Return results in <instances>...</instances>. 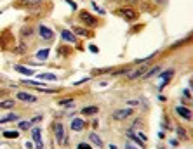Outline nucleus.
Listing matches in <instances>:
<instances>
[{
	"label": "nucleus",
	"mask_w": 193,
	"mask_h": 149,
	"mask_svg": "<svg viewBox=\"0 0 193 149\" xmlns=\"http://www.w3.org/2000/svg\"><path fill=\"white\" fill-rule=\"evenodd\" d=\"M117 14L122 16V18H125L127 21H134V19H136V12L131 11V9H118Z\"/></svg>",
	"instance_id": "nucleus-1"
},
{
	"label": "nucleus",
	"mask_w": 193,
	"mask_h": 149,
	"mask_svg": "<svg viewBox=\"0 0 193 149\" xmlns=\"http://www.w3.org/2000/svg\"><path fill=\"white\" fill-rule=\"evenodd\" d=\"M172 74H174V71L172 69H167V71H164L162 74H160V85H158V89H164V85H165L167 82H170V78H172Z\"/></svg>",
	"instance_id": "nucleus-2"
},
{
	"label": "nucleus",
	"mask_w": 193,
	"mask_h": 149,
	"mask_svg": "<svg viewBox=\"0 0 193 149\" xmlns=\"http://www.w3.org/2000/svg\"><path fill=\"white\" fill-rule=\"evenodd\" d=\"M132 115V109H120V111H115L113 113V118L115 120H125Z\"/></svg>",
	"instance_id": "nucleus-3"
},
{
	"label": "nucleus",
	"mask_w": 193,
	"mask_h": 149,
	"mask_svg": "<svg viewBox=\"0 0 193 149\" xmlns=\"http://www.w3.org/2000/svg\"><path fill=\"white\" fill-rule=\"evenodd\" d=\"M31 135H33V141L37 142V149H42V134H40V128L35 127L31 130Z\"/></svg>",
	"instance_id": "nucleus-4"
},
{
	"label": "nucleus",
	"mask_w": 193,
	"mask_h": 149,
	"mask_svg": "<svg viewBox=\"0 0 193 149\" xmlns=\"http://www.w3.org/2000/svg\"><path fill=\"white\" fill-rule=\"evenodd\" d=\"M18 99H19V101H24V102H35V101H37V97L31 95V94H26V92H19L18 94Z\"/></svg>",
	"instance_id": "nucleus-5"
},
{
	"label": "nucleus",
	"mask_w": 193,
	"mask_h": 149,
	"mask_svg": "<svg viewBox=\"0 0 193 149\" xmlns=\"http://www.w3.org/2000/svg\"><path fill=\"white\" fill-rule=\"evenodd\" d=\"M80 19H82V21H85L87 24H91V26H94V24H96V19L92 18V16L89 14V12H85V11L80 12Z\"/></svg>",
	"instance_id": "nucleus-6"
},
{
	"label": "nucleus",
	"mask_w": 193,
	"mask_h": 149,
	"mask_svg": "<svg viewBox=\"0 0 193 149\" xmlns=\"http://www.w3.org/2000/svg\"><path fill=\"white\" fill-rule=\"evenodd\" d=\"M83 125H85V121L83 120H80V118H75L72 121V130H75V132H80L83 128Z\"/></svg>",
	"instance_id": "nucleus-7"
},
{
	"label": "nucleus",
	"mask_w": 193,
	"mask_h": 149,
	"mask_svg": "<svg viewBox=\"0 0 193 149\" xmlns=\"http://www.w3.org/2000/svg\"><path fill=\"white\" fill-rule=\"evenodd\" d=\"M40 37L46 38V40H51L52 38V30L47 26H40Z\"/></svg>",
	"instance_id": "nucleus-8"
},
{
	"label": "nucleus",
	"mask_w": 193,
	"mask_h": 149,
	"mask_svg": "<svg viewBox=\"0 0 193 149\" xmlns=\"http://www.w3.org/2000/svg\"><path fill=\"white\" fill-rule=\"evenodd\" d=\"M176 111H178V115L181 116V118H185V120H190V118H191V113H190V109H186V108H181V106H178V108H176Z\"/></svg>",
	"instance_id": "nucleus-9"
},
{
	"label": "nucleus",
	"mask_w": 193,
	"mask_h": 149,
	"mask_svg": "<svg viewBox=\"0 0 193 149\" xmlns=\"http://www.w3.org/2000/svg\"><path fill=\"white\" fill-rule=\"evenodd\" d=\"M61 37L64 38L66 42H75L77 40V37H75V33H72V31H68V30H64V31H61Z\"/></svg>",
	"instance_id": "nucleus-10"
},
{
	"label": "nucleus",
	"mask_w": 193,
	"mask_h": 149,
	"mask_svg": "<svg viewBox=\"0 0 193 149\" xmlns=\"http://www.w3.org/2000/svg\"><path fill=\"white\" fill-rule=\"evenodd\" d=\"M54 130H56V137H57V141H63V125L61 123H56L54 125Z\"/></svg>",
	"instance_id": "nucleus-11"
},
{
	"label": "nucleus",
	"mask_w": 193,
	"mask_h": 149,
	"mask_svg": "<svg viewBox=\"0 0 193 149\" xmlns=\"http://www.w3.org/2000/svg\"><path fill=\"white\" fill-rule=\"evenodd\" d=\"M144 71H146V68H139V69H136V71H132V73H131V74H129V78H131V80H134V78H137V76H141V74H143L144 73Z\"/></svg>",
	"instance_id": "nucleus-12"
},
{
	"label": "nucleus",
	"mask_w": 193,
	"mask_h": 149,
	"mask_svg": "<svg viewBox=\"0 0 193 149\" xmlns=\"http://www.w3.org/2000/svg\"><path fill=\"white\" fill-rule=\"evenodd\" d=\"M14 69L16 71H19V73H23V74H35L33 73V69H28V68H24V66H14Z\"/></svg>",
	"instance_id": "nucleus-13"
},
{
	"label": "nucleus",
	"mask_w": 193,
	"mask_h": 149,
	"mask_svg": "<svg viewBox=\"0 0 193 149\" xmlns=\"http://www.w3.org/2000/svg\"><path fill=\"white\" fill-rule=\"evenodd\" d=\"M40 80H49V82H54L56 80V74H51V73H42V74H37Z\"/></svg>",
	"instance_id": "nucleus-14"
},
{
	"label": "nucleus",
	"mask_w": 193,
	"mask_h": 149,
	"mask_svg": "<svg viewBox=\"0 0 193 149\" xmlns=\"http://www.w3.org/2000/svg\"><path fill=\"white\" fill-rule=\"evenodd\" d=\"M37 57L40 61H46L47 57H49V49H44V50H38L37 52Z\"/></svg>",
	"instance_id": "nucleus-15"
},
{
	"label": "nucleus",
	"mask_w": 193,
	"mask_h": 149,
	"mask_svg": "<svg viewBox=\"0 0 193 149\" xmlns=\"http://www.w3.org/2000/svg\"><path fill=\"white\" fill-rule=\"evenodd\" d=\"M19 116L18 115H7V116H4V118L0 120V123H9V121H16Z\"/></svg>",
	"instance_id": "nucleus-16"
},
{
	"label": "nucleus",
	"mask_w": 193,
	"mask_h": 149,
	"mask_svg": "<svg viewBox=\"0 0 193 149\" xmlns=\"http://www.w3.org/2000/svg\"><path fill=\"white\" fill-rule=\"evenodd\" d=\"M98 113V108H94V106H91V108H83L82 109V115H96Z\"/></svg>",
	"instance_id": "nucleus-17"
},
{
	"label": "nucleus",
	"mask_w": 193,
	"mask_h": 149,
	"mask_svg": "<svg viewBox=\"0 0 193 149\" xmlns=\"http://www.w3.org/2000/svg\"><path fill=\"white\" fill-rule=\"evenodd\" d=\"M73 33H77V35H83V37H91V31L82 30V28H73Z\"/></svg>",
	"instance_id": "nucleus-18"
},
{
	"label": "nucleus",
	"mask_w": 193,
	"mask_h": 149,
	"mask_svg": "<svg viewBox=\"0 0 193 149\" xmlns=\"http://www.w3.org/2000/svg\"><path fill=\"white\" fill-rule=\"evenodd\" d=\"M0 108H5V109H9V108H14V101H11V99H7V101L0 102Z\"/></svg>",
	"instance_id": "nucleus-19"
},
{
	"label": "nucleus",
	"mask_w": 193,
	"mask_h": 149,
	"mask_svg": "<svg viewBox=\"0 0 193 149\" xmlns=\"http://www.w3.org/2000/svg\"><path fill=\"white\" fill-rule=\"evenodd\" d=\"M18 135H19V132H11V130H9V132H4V137L5 139H16V137H18Z\"/></svg>",
	"instance_id": "nucleus-20"
},
{
	"label": "nucleus",
	"mask_w": 193,
	"mask_h": 149,
	"mask_svg": "<svg viewBox=\"0 0 193 149\" xmlns=\"http://www.w3.org/2000/svg\"><path fill=\"white\" fill-rule=\"evenodd\" d=\"M91 141H92V142H94V144H96V146H98V147H101V146H103V142H101V139H99V137H98V135H96V134H91Z\"/></svg>",
	"instance_id": "nucleus-21"
},
{
	"label": "nucleus",
	"mask_w": 193,
	"mask_h": 149,
	"mask_svg": "<svg viewBox=\"0 0 193 149\" xmlns=\"http://www.w3.org/2000/svg\"><path fill=\"white\" fill-rule=\"evenodd\" d=\"M61 106H72L73 104V99H63V101H59Z\"/></svg>",
	"instance_id": "nucleus-22"
},
{
	"label": "nucleus",
	"mask_w": 193,
	"mask_h": 149,
	"mask_svg": "<svg viewBox=\"0 0 193 149\" xmlns=\"http://www.w3.org/2000/svg\"><path fill=\"white\" fill-rule=\"evenodd\" d=\"M31 123H33V121H21V123H19V128H30Z\"/></svg>",
	"instance_id": "nucleus-23"
},
{
	"label": "nucleus",
	"mask_w": 193,
	"mask_h": 149,
	"mask_svg": "<svg viewBox=\"0 0 193 149\" xmlns=\"http://www.w3.org/2000/svg\"><path fill=\"white\" fill-rule=\"evenodd\" d=\"M24 83H30V85H37V87H42V89H44L42 82H33V80H24Z\"/></svg>",
	"instance_id": "nucleus-24"
},
{
	"label": "nucleus",
	"mask_w": 193,
	"mask_h": 149,
	"mask_svg": "<svg viewBox=\"0 0 193 149\" xmlns=\"http://www.w3.org/2000/svg\"><path fill=\"white\" fill-rule=\"evenodd\" d=\"M155 73H158V68H153V69H150L148 71V74H146V78H150V76H153Z\"/></svg>",
	"instance_id": "nucleus-25"
},
{
	"label": "nucleus",
	"mask_w": 193,
	"mask_h": 149,
	"mask_svg": "<svg viewBox=\"0 0 193 149\" xmlns=\"http://www.w3.org/2000/svg\"><path fill=\"white\" fill-rule=\"evenodd\" d=\"M78 149H92L89 144H78Z\"/></svg>",
	"instance_id": "nucleus-26"
},
{
	"label": "nucleus",
	"mask_w": 193,
	"mask_h": 149,
	"mask_svg": "<svg viewBox=\"0 0 193 149\" xmlns=\"http://www.w3.org/2000/svg\"><path fill=\"white\" fill-rule=\"evenodd\" d=\"M178 135H181V137H183V135H185V128H178Z\"/></svg>",
	"instance_id": "nucleus-27"
},
{
	"label": "nucleus",
	"mask_w": 193,
	"mask_h": 149,
	"mask_svg": "<svg viewBox=\"0 0 193 149\" xmlns=\"http://www.w3.org/2000/svg\"><path fill=\"white\" fill-rule=\"evenodd\" d=\"M89 47H91V52H98V47H96V45H89Z\"/></svg>",
	"instance_id": "nucleus-28"
},
{
	"label": "nucleus",
	"mask_w": 193,
	"mask_h": 149,
	"mask_svg": "<svg viewBox=\"0 0 193 149\" xmlns=\"http://www.w3.org/2000/svg\"><path fill=\"white\" fill-rule=\"evenodd\" d=\"M136 104H139L137 101H129V106H136Z\"/></svg>",
	"instance_id": "nucleus-29"
},
{
	"label": "nucleus",
	"mask_w": 193,
	"mask_h": 149,
	"mask_svg": "<svg viewBox=\"0 0 193 149\" xmlns=\"http://www.w3.org/2000/svg\"><path fill=\"white\" fill-rule=\"evenodd\" d=\"M125 149H136L134 146H131V144H125Z\"/></svg>",
	"instance_id": "nucleus-30"
},
{
	"label": "nucleus",
	"mask_w": 193,
	"mask_h": 149,
	"mask_svg": "<svg viewBox=\"0 0 193 149\" xmlns=\"http://www.w3.org/2000/svg\"><path fill=\"white\" fill-rule=\"evenodd\" d=\"M160 149H164V147H160Z\"/></svg>",
	"instance_id": "nucleus-31"
}]
</instances>
